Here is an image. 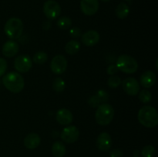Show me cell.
Masks as SVG:
<instances>
[{"mask_svg":"<svg viewBox=\"0 0 158 157\" xmlns=\"http://www.w3.org/2000/svg\"><path fill=\"white\" fill-rule=\"evenodd\" d=\"M114 117V109L111 105L103 103L97 108L95 114L97 123L100 126H107Z\"/></svg>","mask_w":158,"mask_h":157,"instance_id":"277c9868","label":"cell"},{"mask_svg":"<svg viewBox=\"0 0 158 157\" xmlns=\"http://www.w3.org/2000/svg\"><path fill=\"white\" fill-rule=\"evenodd\" d=\"M155 148L151 145L144 146L141 150V155L143 157H153L155 155Z\"/></svg>","mask_w":158,"mask_h":157,"instance_id":"d4e9b609","label":"cell"},{"mask_svg":"<svg viewBox=\"0 0 158 157\" xmlns=\"http://www.w3.org/2000/svg\"><path fill=\"white\" fill-rule=\"evenodd\" d=\"M119 70L127 74L134 73L138 69V63L137 60L128 55H121L117 60V64Z\"/></svg>","mask_w":158,"mask_h":157,"instance_id":"5b68a950","label":"cell"},{"mask_svg":"<svg viewBox=\"0 0 158 157\" xmlns=\"http://www.w3.org/2000/svg\"><path fill=\"white\" fill-rule=\"evenodd\" d=\"M80 132L75 126H69L64 128L60 134L61 139L66 143H73L78 139Z\"/></svg>","mask_w":158,"mask_h":157,"instance_id":"9c48e42d","label":"cell"},{"mask_svg":"<svg viewBox=\"0 0 158 157\" xmlns=\"http://www.w3.org/2000/svg\"><path fill=\"white\" fill-rule=\"evenodd\" d=\"M138 121L147 128H154L158 124V114L155 108L145 106L139 110L137 115Z\"/></svg>","mask_w":158,"mask_h":157,"instance_id":"6da1fadb","label":"cell"},{"mask_svg":"<svg viewBox=\"0 0 158 157\" xmlns=\"http://www.w3.org/2000/svg\"><path fill=\"white\" fill-rule=\"evenodd\" d=\"M73 114L69 109H61L57 111L56 115V119L57 123H60L63 126H66L72 123L73 121Z\"/></svg>","mask_w":158,"mask_h":157,"instance_id":"5bb4252c","label":"cell"},{"mask_svg":"<svg viewBox=\"0 0 158 157\" xmlns=\"http://www.w3.org/2000/svg\"><path fill=\"white\" fill-rule=\"evenodd\" d=\"M66 87V83L64 80L61 78H56L52 83V88L56 92H63Z\"/></svg>","mask_w":158,"mask_h":157,"instance_id":"603a6c76","label":"cell"},{"mask_svg":"<svg viewBox=\"0 0 158 157\" xmlns=\"http://www.w3.org/2000/svg\"><path fill=\"white\" fill-rule=\"evenodd\" d=\"M126 1H131V0H126Z\"/></svg>","mask_w":158,"mask_h":157,"instance_id":"1f68e13d","label":"cell"},{"mask_svg":"<svg viewBox=\"0 0 158 157\" xmlns=\"http://www.w3.org/2000/svg\"><path fill=\"white\" fill-rule=\"evenodd\" d=\"M80 49V43L77 40H70L65 46V50L69 55H75Z\"/></svg>","mask_w":158,"mask_h":157,"instance_id":"ffe728a7","label":"cell"},{"mask_svg":"<svg viewBox=\"0 0 158 157\" xmlns=\"http://www.w3.org/2000/svg\"><path fill=\"white\" fill-rule=\"evenodd\" d=\"M130 13L129 6L124 2H121L117 6L115 10V14L117 17L120 19H123L127 18Z\"/></svg>","mask_w":158,"mask_h":157,"instance_id":"d6986e66","label":"cell"},{"mask_svg":"<svg viewBox=\"0 0 158 157\" xmlns=\"http://www.w3.org/2000/svg\"><path fill=\"white\" fill-rule=\"evenodd\" d=\"M102 2H109V1H110V0H101Z\"/></svg>","mask_w":158,"mask_h":157,"instance_id":"4dcf8cb0","label":"cell"},{"mask_svg":"<svg viewBox=\"0 0 158 157\" xmlns=\"http://www.w3.org/2000/svg\"><path fill=\"white\" fill-rule=\"evenodd\" d=\"M43 12L49 19H56L61 13V8L57 2L48 0L43 5Z\"/></svg>","mask_w":158,"mask_h":157,"instance_id":"8992f818","label":"cell"},{"mask_svg":"<svg viewBox=\"0 0 158 157\" xmlns=\"http://www.w3.org/2000/svg\"><path fill=\"white\" fill-rule=\"evenodd\" d=\"M140 85H142V86L146 88V89L152 87L156 83L155 73L152 71H146L140 76Z\"/></svg>","mask_w":158,"mask_h":157,"instance_id":"2e32d148","label":"cell"},{"mask_svg":"<svg viewBox=\"0 0 158 157\" xmlns=\"http://www.w3.org/2000/svg\"><path fill=\"white\" fill-rule=\"evenodd\" d=\"M4 32L12 40L20 38L23 32V21L16 17L9 18L5 24Z\"/></svg>","mask_w":158,"mask_h":157,"instance_id":"3957f363","label":"cell"},{"mask_svg":"<svg viewBox=\"0 0 158 157\" xmlns=\"http://www.w3.org/2000/svg\"><path fill=\"white\" fill-rule=\"evenodd\" d=\"M134 157H138V156H134Z\"/></svg>","mask_w":158,"mask_h":157,"instance_id":"d6a6232c","label":"cell"},{"mask_svg":"<svg viewBox=\"0 0 158 157\" xmlns=\"http://www.w3.org/2000/svg\"><path fill=\"white\" fill-rule=\"evenodd\" d=\"M118 71H119L118 68H117V66L114 64L110 65V66L107 67V69H106V72H107V74L110 75H114L116 73H117Z\"/></svg>","mask_w":158,"mask_h":157,"instance_id":"f1b7e54d","label":"cell"},{"mask_svg":"<svg viewBox=\"0 0 158 157\" xmlns=\"http://www.w3.org/2000/svg\"><path fill=\"white\" fill-rule=\"evenodd\" d=\"M2 83L5 87L13 93H19L25 86L23 77L19 72H10L4 75Z\"/></svg>","mask_w":158,"mask_h":157,"instance_id":"7a4b0ae2","label":"cell"},{"mask_svg":"<svg viewBox=\"0 0 158 157\" xmlns=\"http://www.w3.org/2000/svg\"><path fill=\"white\" fill-rule=\"evenodd\" d=\"M47 58L48 55L46 52H43V51H39L34 55L33 58H32V61L36 63V64L42 65L47 61Z\"/></svg>","mask_w":158,"mask_h":157,"instance_id":"44dd1931","label":"cell"},{"mask_svg":"<svg viewBox=\"0 0 158 157\" xmlns=\"http://www.w3.org/2000/svg\"><path fill=\"white\" fill-rule=\"evenodd\" d=\"M123 152L119 149H114L110 152V157H123Z\"/></svg>","mask_w":158,"mask_h":157,"instance_id":"f546056e","label":"cell"},{"mask_svg":"<svg viewBox=\"0 0 158 157\" xmlns=\"http://www.w3.org/2000/svg\"><path fill=\"white\" fill-rule=\"evenodd\" d=\"M41 143V138L37 133L32 132L26 135L24 139V146L29 149H34L38 147Z\"/></svg>","mask_w":158,"mask_h":157,"instance_id":"e0dca14e","label":"cell"},{"mask_svg":"<svg viewBox=\"0 0 158 157\" xmlns=\"http://www.w3.org/2000/svg\"><path fill=\"white\" fill-rule=\"evenodd\" d=\"M120 84H121V78L117 75H111V77H110L107 80L108 86L112 89L117 88Z\"/></svg>","mask_w":158,"mask_h":157,"instance_id":"484cf974","label":"cell"},{"mask_svg":"<svg viewBox=\"0 0 158 157\" xmlns=\"http://www.w3.org/2000/svg\"><path fill=\"white\" fill-rule=\"evenodd\" d=\"M32 66V61L30 57L26 55H21L17 56L14 60V67L17 72L26 73L31 69Z\"/></svg>","mask_w":158,"mask_h":157,"instance_id":"52a82bcc","label":"cell"},{"mask_svg":"<svg viewBox=\"0 0 158 157\" xmlns=\"http://www.w3.org/2000/svg\"><path fill=\"white\" fill-rule=\"evenodd\" d=\"M67 68V60L62 55H57L53 57L50 62V69L54 74L61 75L66 72Z\"/></svg>","mask_w":158,"mask_h":157,"instance_id":"ba28073f","label":"cell"},{"mask_svg":"<svg viewBox=\"0 0 158 157\" xmlns=\"http://www.w3.org/2000/svg\"><path fill=\"white\" fill-rule=\"evenodd\" d=\"M66 152L65 145L62 142L57 141L52 144V154L55 157H63Z\"/></svg>","mask_w":158,"mask_h":157,"instance_id":"ac0fdd59","label":"cell"},{"mask_svg":"<svg viewBox=\"0 0 158 157\" xmlns=\"http://www.w3.org/2000/svg\"><path fill=\"white\" fill-rule=\"evenodd\" d=\"M57 26L62 30L69 29L72 25V20L67 16H63L60 18L57 21Z\"/></svg>","mask_w":158,"mask_h":157,"instance_id":"7402d4cb","label":"cell"},{"mask_svg":"<svg viewBox=\"0 0 158 157\" xmlns=\"http://www.w3.org/2000/svg\"><path fill=\"white\" fill-rule=\"evenodd\" d=\"M19 46L16 42L9 40L2 46V54L7 58L13 57L18 53Z\"/></svg>","mask_w":158,"mask_h":157,"instance_id":"9a60e30c","label":"cell"},{"mask_svg":"<svg viewBox=\"0 0 158 157\" xmlns=\"http://www.w3.org/2000/svg\"><path fill=\"white\" fill-rule=\"evenodd\" d=\"M7 70V62L0 57V76H2Z\"/></svg>","mask_w":158,"mask_h":157,"instance_id":"4316f807","label":"cell"},{"mask_svg":"<svg viewBox=\"0 0 158 157\" xmlns=\"http://www.w3.org/2000/svg\"><path fill=\"white\" fill-rule=\"evenodd\" d=\"M80 9L86 15H94L99 9L98 0H81Z\"/></svg>","mask_w":158,"mask_h":157,"instance_id":"8fae6325","label":"cell"},{"mask_svg":"<svg viewBox=\"0 0 158 157\" xmlns=\"http://www.w3.org/2000/svg\"><path fill=\"white\" fill-rule=\"evenodd\" d=\"M122 86L127 95H136L140 92V84L136 78L130 77L127 78L122 82Z\"/></svg>","mask_w":158,"mask_h":157,"instance_id":"30bf717a","label":"cell"},{"mask_svg":"<svg viewBox=\"0 0 158 157\" xmlns=\"http://www.w3.org/2000/svg\"><path fill=\"white\" fill-rule=\"evenodd\" d=\"M69 34H70V36L73 37V38H78L82 35L81 30L78 27H73L72 29H70Z\"/></svg>","mask_w":158,"mask_h":157,"instance_id":"83f0119b","label":"cell"},{"mask_svg":"<svg viewBox=\"0 0 158 157\" xmlns=\"http://www.w3.org/2000/svg\"><path fill=\"white\" fill-rule=\"evenodd\" d=\"M100 34L95 30H89L85 32L81 37V41L85 46H94L100 41Z\"/></svg>","mask_w":158,"mask_h":157,"instance_id":"4fadbf2b","label":"cell"},{"mask_svg":"<svg viewBox=\"0 0 158 157\" xmlns=\"http://www.w3.org/2000/svg\"><path fill=\"white\" fill-rule=\"evenodd\" d=\"M139 99L143 103H148L152 99V94L150 91L143 89L139 93Z\"/></svg>","mask_w":158,"mask_h":157,"instance_id":"cb8c5ba5","label":"cell"},{"mask_svg":"<svg viewBox=\"0 0 158 157\" xmlns=\"http://www.w3.org/2000/svg\"><path fill=\"white\" fill-rule=\"evenodd\" d=\"M112 146V139L110 135L106 132H103L97 139V146L100 151L106 152Z\"/></svg>","mask_w":158,"mask_h":157,"instance_id":"7c38bea8","label":"cell"}]
</instances>
